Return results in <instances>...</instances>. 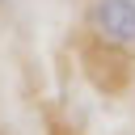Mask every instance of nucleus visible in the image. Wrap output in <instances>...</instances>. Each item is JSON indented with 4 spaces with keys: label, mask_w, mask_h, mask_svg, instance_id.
<instances>
[{
    "label": "nucleus",
    "mask_w": 135,
    "mask_h": 135,
    "mask_svg": "<svg viewBox=\"0 0 135 135\" xmlns=\"http://www.w3.org/2000/svg\"><path fill=\"white\" fill-rule=\"evenodd\" d=\"M93 30L118 46L135 42V0H97L93 4Z\"/></svg>",
    "instance_id": "obj_2"
},
{
    "label": "nucleus",
    "mask_w": 135,
    "mask_h": 135,
    "mask_svg": "<svg viewBox=\"0 0 135 135\" xmlns=\"http://www.w3.org/2000/svg\"><path fill=\"white\" fill-rule=\"evenodd\" d=\"M80 59H84V76L93 80V89H101V93H122L127 89V80H131V59L122 55V46L118 42H110V38H89L84 46H80Z\"/></svg>",
    "instance_id": "obj_1"
}]
</instances>
